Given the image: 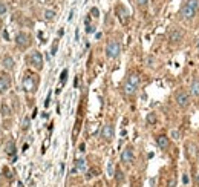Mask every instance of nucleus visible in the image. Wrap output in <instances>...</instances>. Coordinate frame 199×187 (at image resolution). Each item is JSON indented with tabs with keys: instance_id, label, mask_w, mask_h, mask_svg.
Instances as JSON below:
<instances>
[{
	"instance_id": "nucleus-34",
	"label": "nucleus",
	"mask_w": 199,
	"mask_h": 187,
	"mask_svg": "<svg viewBox=\"0 0 199 187\" xmlns=\"http://www.w3.org/2000/svg\"><path fill=\"white\" fill-rule=\"evenodd\" d=\"M172 137H173L175 140H178V137H179V133H178V132L175 131V132H173V133H172Z\"/></svg>"
},
{
	"instance_id": "nucleus-30",
	"label": "nucleus",
	"mask_w": 199,
	"mask_h": 187,
	"mask_svg": "<svg viewBox=\"0 0 199 187\" xmlns=\"http://www.w3.org/2000/svg\"><path fill=\"white\" fill-rule=\"evenodd\" d=\"M175 184H176V180H175V178H172V180L168 181V184H167V187H175Z\"/></svg>"
},
{
	"instance_id": "nucleus-24",
	"label": "nucleus",
	"mask_w": 199,
	"mask_h": 187,
	"mask_svg": "<svg viewBox=\"0 0 199 187\" xmlns=\"http://www.w3.org/2000/svg\"><path fill=\"white\" fill-rule=\"evenodd\" d=\"M57 49H58V40H55L54 45H52V49H51V54H52V55L57 54Z\"/></svg>"
},
{
	"instance_id": "nucleus-14",
	"label": "nucleus",
	"mask_w": 199,
	"mask_h": 187,
	"mask_svg": "<svg viewBox=\"0 0 199 187\" xmlns=\"http://www.w3.org/2000/svg\"><path fill=\"white\" fill-rule=\"evenodd\" d=\"M116 14H118V17H120V20H121L123 23H126L127 19H129V12H127V11L124 9V8H123V6L116 8Z\"/></svg>"
},
{
	"instance_id": "nucleus-1",
	"label": "nucleus",
	"mask_w": 199,
	"mask_h": 187,
	"mask_svg": "<svg viewBox=\"0 0 199 187\" xmlns=\"http://www.w3.org/2000/svg\"><path fill=\"white\" fill-rule=\"evenodd\" d=\"M198 9H199V0H187V2L182 5L179 14H181L182 19L192 20L195 16H196Z\"/></svg>"
},
{
	"instance_id": "nucleus-12",
	"label": "nucleus",
	"mask_w": 199,
	"mask_h": 187,
	"mask_svg": "<svg viewBox=\"0 0 199 187\" xmlns=\"http://www.w3.org/2000/svg\"><path fill=\"white\" fill-rule=\"evenodd\" d=\"M156 144L163 150H167V147H168V137L167 135H159L156 138Z\"/></svg>"
},
{
	"instance_id": "nucleus-33",
	"label": "nucleus",
	"mask_w": 199,
	"mask_h": 187,
	"mask_svg": "<svg viewBox=\"0 0 199 187\" xmlns=\"http://www.w3.org/2000/svg\"><path fill=\"white\" fill-rule=\"evenodd\" d=\"M153 61H155V60H153V57H149V58H147V63H149V66H153Z\"/></svg>"
},
{
	"instance_id": "nucleus-11",
	"label": "nucleus",
	"mask_w": 199,
	"mask_h": 187,
	"mask_svg": "<svg viewBox=\"0 0 199 187\" xmlns=\"http://www.w3.org/2000/svg\"><path fill=\"white\" fill-rule=\"evenodd\" d=\"M185 149H187V156L190 160H195L198 156V146L195 143H187L185 144Z\"/></svg>"
},
{
	"instance_id": "nucleus-21",
	"label": "nucleus",
	"mask_w": 199,
	"mask_h": 187,
	"mask_svg": "<svg viewBox=\"0 0 199 187\" xmlns=\"http://www.w3.org/2000/svg\"><path fill=\"white\" fill-rule=\"evenodd\" d=\"M147 123H149V124H155V123H156V115L153 112H150L147 115Z\"/></svg>"
},
{
	"instance_id": "nucleus-23",
	"label": "nucleus",
	"mask_w": 199,
	"mask_h": 187,
	"mask_svg": "<svg viewBox=\"0 0 199 187\" xmlns=\"http://www.w3.org/2000/svg\"><path fill=\"white\" fill-rule=\"evenodd\" d=\"M66 78H68V69H63V72H61V75H60V81L64 83Z\"/></svg>"
},
{
	"instance_id": "nucleus-5",
	"label": "nucleus",
	"mask_w": 199,
	"mask_h": 187,
	"mask_svg": "<svg viewBox=\"0 0 199 187\" xmlns=\"http://www.w3.org/2000/svg\"><path fill=\"white\" fill-rule=\"evenodd\" d=\"M36 88H37V80L34 75H26L23 78V89L26 92H36Z\"/></svg>"
},
{
	"instance_id": "nucleus-29",
	"label": "nucleus",
	"mask_w": 199,
	"mask_h": 187,
	"mask_svg": "<svg viewBox=\"0 0 199 187\" xmlns=\"http://www.w3.org/2000/svg\"><path fill=\"white\" fill-rule=\"evenodd\" d=\"M93 31H95V28H93V26L86 25V32H88V34H91V32H93Z\"/></svg>"
},
{
	"instance_id": "nucleus-9",
	"label": "nucleus",
	"mask_w": 199,
	"mask_h": 187,
	"mask_svg": "<svg viewBox=\"0 0 199 187\" xmlns=\"http://www.w3.org/2000/svg\"><path fill=\"white\" fill-rule=\"evenodd\" d=\"M184 37V34H182L181 29H178V28H172L170 29V34H168V38H170V41L172 43H179Z\"/></svg>"
},
{
	"instance_id": "nucleus-26",
	"label": "nucleus",
	"mask_w": 199,
	"mask_h": 187,
	"mask_svg": "<svg viewBox=\"0 0 199 187\" xmlns=\"http://www.w3.org/2000/svg\"><path fill=\"white\" fill-rule=\"evenodd\" d=\"M136 3H138V6H140V8H145V6H147V3H149V0H136Z\"/></svg>"
},
{
	"instance_id": "nucleus-2",
	"label": "nucleus",
	"mask_w": 199,
	"mask_h": 187,
	"mask_svg": "<svg viewBox=\"0 0 199 187\" xmlns=\"http://www.w3.org/2000/svg\"><path fill=\"white\" fill-rule=\"evenodd\" d=\"M120 51H121V45L116 40H110L106 46V55L109 58H116L120 55Z\"/></svg>"
},
{
	"instance_id": "nucleus-4",
	"label": "nucleus",
	"mask_w": 199,
	"mask_h": 187,
	"mask_svg": "<svg viewBox=\"0 0 199 187\" xmlns=\"http://www.w3.org/2000/svg\"><path fill=\"white\" fill-rule=\"evenodd\" d=\"M175 100H176V104L179 106V108H187L188 104H190V95L188 92H185V91H176L175 94Z\"/></svg>"
},
{
	"instance_id": "nucleus-10",
	"label": "nucleus",
	"mask_w": 199,
	"mask_h": 187,
	"mask_svg": "<svg viewBox=\"0 0 199 187\" xmlns=\"http://www.w3.org/2000/svg\"><path fill=\"white\" fill-rule=\"evenodd\" d=\"M101 138L106 140V141H110L113 138V126L112 124H104L103 129H101Z\"/></svg>"
},
{
	"instance_id": "nucleus-15",
	"label": "nucleus",
	"mask_w": 199,
	"mask_h": 187,
	"mask_svg": "<svg viewBox=\"0 0 199 187\" xmlns=\"http://www.w3.org/2000/svg\"><path fill=\"white\" fill-rule=\"evenodd\" d=\"M5 152H6V155H9V156H14V155H16V144H14V141H8V143H6Z\"/></svg>"
},
{
	"instance_id": "nucleus-17",
	"label": "nucleus",
	"mask_w": 199,
	"mask_h": 187,
	"mask_svg": "<svg viewBox=\"0 0 199 187\" xmlns=\"http://www.w3.org/2000/svg\"><path fill=\"white\" fill-rule=\"evenodd\" d=\"M14 65H16V63H14V58H12V57H9V55L3 57V66H5L6 69L11 71V69L14 68Z\"/></svg>"
},
{
	"instance_id": "nucleus-8",
	"label": "nucleus",
	"mask_w": 199,
	"mask_h": 187,
	"mask_svg": "<svg viewBox=\"0 0 199 187\" xmlns=\"http://www.w3.org/2000/svg\"><path fill=\"white\" fill-rule=\"evenodd\" d=\"M133 161V149L129 146L126 149L123 150V153H121V163L123 164H130Z\"/></svg>"
},
{
	"instance_id": "nucleus-6",
	"label": "nucleus",
	"mask_w": 199,
	"mask_h": 187,
	"mask_svg": "<svg viewBox=\"0 0 199 187\" xmlns=\"http://www.w3.org/2000/svg\"><path fill=\"white\" fill-rule=\"evenodd\" d=\"M16 43H17V46H20V48H28L31 45V37L26 32H18L17 36H16Z\"/></svg>"
},
{
	"instance_id": "nucleus-22",
	"label": "nucleus",
	"mask_w": 199,
	"mask_h": 187,
	"mask_svg": "<svg viewBox=\"0 0 199 187\" xmlns=\"http://www.w3.org/2000/svg\"><path fill=\"white\" fill-rule=\"evenodd\" d=\"M29 123H31V120H29V117H26V118L23 120V124H21V127H23V131H26V129L29 127Z\"/></svg>"
},
{
	"instance_id": "nucleus-25",
	"label": "nucleus",
	"mask_w": 199,
	"mask_h": 187,
	"mask_svg": "<svg viewBox=\"0 0 199 187\" xmlns=\"http://www.w3.org/2000/svg\"><path fill=\"white\" fill-rule=\"evenodd\" d=\"M6 11H8V8H6V5L0 2V16H3V14H5Z\"/></svg>"
},
{
	"instance_id": "nucleus-28",
	"label": "nucleus",
	"mask_w": 199,
	"mask_h": 187,
	"mask_svg": "<svg viewBox=\"0 0 199 187\" xmlns=\"http://www.w3.org/2000/svg\"><path fill=\"white\" fill-rule=\"evenodd\" d=\"M123 172L121 170H116V181H123Z\"/></svg>"
},
{
	"instance_id": "nucleus-27",
	"label": "nucleus",
	"mask_w": 199,
	"mask_h": 187,
	"mask_svg": "<svg viewBox=\"0 0 199 187\" xmlns=\"http://www.w3.org/2000/svg\"><path fill=\"white\" fill-rule=\"evenodd\" d=\"M2 112H3V115H9V108L6 104H3L2 106Z\"/></svg>"
},
{
	"instance_id": "nucleus-18",
	"label": "nucleus",
	"mask_w": 199,
	"mask_h": 187,
	"mask_svg": "<svg viewBox=\"0 0 199 187\" xmlns=\"http://www.w3.org/2000/svg\"><path fill=\"white\" fill-rule=\"evenodd\" d=\"M136 89H138V88H136V86H133V84H130V83H124V94H126V95H135V94H136Z\"/></svg>"
},
{
	"instance_id": "nucleus-32",
	"label": "nucleus",
	"mask_w": 199,
	"mask_h": 187,
	"mask_svg": "<svg viewBox=\"0 0 199 187\" xmlns=\"http://www.w3.org/2000/svg\"><path fill=\"white\" fill-rule=\"evenodd\" d=\"M91 14L93 16V17H98V9H97V8H92V9H91Z\"/></svg>"
},
{
	"instance_id": "nucleus-20",
	"label": "nucleus",
	"mask_w": 199,
	"mask_h": 187,
	"mask_svg": "<svg viewBox=\"0 0 199 187\" xmlns=\"http://www.w3.org/2000/svg\"><path fill=\"white\" fill-rule=\"evenodd\" d=\"M55 17V11H52V9H46L45 11V19L46 20H52Z\"/></svg>"
},
{
	"instance_id": "nucleus-19",
	"label": "nucleus",
	"mask_w": 199,
	"mask_h": 187,
	"mask_svg": "<svg viewBox=\"0 0 199 187\" xmlns=\"http://www.w3.org/2000/svg\"><path fill=\"white\" fill-rule=\"evenodd\" d=\"M75 170H80V172H84L86 170V161L83 158L75 161Z\"/></svg>"
},
{
	"instance_id": "nucleus-16",
	"label": "nucleus",
	"mask_w": 199,
	"mask_h": 187,
	"mask_svg": "<svg viewBox=\"0 0 199 187\" xmlns=\"http://www.w3.org/2000/svg\"><path fill=\"white\" fill-rule=\"evenodd\" d=\"M127 83H130V84H133V86H136V88H138V86H140V81H141V80H140V75L138 74H130L129 75V77H127V80H126Z\"/></svg>"
},
{
	"instance_id": "nucleus-13",
	"label": "nucleus",
	"mask_w": 199,
	"mask_h": 187,
	"mask_svg": "<svg viewBox=\"0 0 199 187\" xmlns=\"http://www.w3.org/2000/svg\"><path fill=\"white\" fill-rule=\"evenodd\" d=\"M190 92H192V95H195V97H199V77L193 78V81L190 84Z\"/></svg>"
},
{
	"instance_id": "nucleus-31",
	"label": "nucleus",
	"mask_w": 199,
	"mask_h": 187,
	"mask_svg": "<svg viewBox=\"0 0 199 187\" xmlns=\"http://www.w3.org/2000/svg\"><path fill=\"white\" fill-rule=\"evenodd\" d=\"M107 170H109V175L112 176V175H113V164H112V163H109V167H107Z\"/></svg>"
},
{
	"instance_id": "nucleus-3",
	"label": "nucleus",
	"mask_w": 199,
	"mask_h": 187,
	"mask_svg": "<svg viewBox=\"0 0 199 187\" xmlns=\"http://www.w3.org/2000/svg\"><path fill=\"white\" fill-rule=\"evenodd\" d=\"M28 63L40 71V69L43 68V57H41V54H40L38 51H32V52L29 54V57H28Z\"/></svg>"
},
{
	"instance_id": "nucleus-35",
	"label": "nucleus",
	"mask_w": 199,
	"mask_h": 187,
	"mask_svg": "<svg viewBox=\"0 0 199 187\" xmlns=\"http://www.w3.org/2000/svg\"><path fill=\"white\" fill-rule=\"evenodd\" d=\"M182 181H184V184H187V183H188V176H187V175H184V178H182Z\"/></svg>"
},
{
	"instance_id": "nucleus-36",
	"label": "nucleus",
	"mask_w": 199,
	"mask_h": 187,
	"mask_svg": "<svg viewBox=\"0 0 199 187\" xmlns=\"http://www.w3.org/2000/svg\"><path fill=\"white\" fill-rule=\"evenodd\" d=\"M84 147H86L84 144H80V152H84Z\"/></svg>"
},
{
	"instance_id": "nucleus-7",
	"label": "nucleus",
	"mask_w": 199,
	"mask_h": 187,
	"mask_svg": "<svg viewBox=\"0 0 199 187\" xmlns=\"http://www.w3.org/2000/svg\"><path fill=\"white\" fill-rule=\"evenodd\" d=\"M9 88H11V77L6 72H2L0 74V94H5Z\"/></svg>"
}]
</instances>
